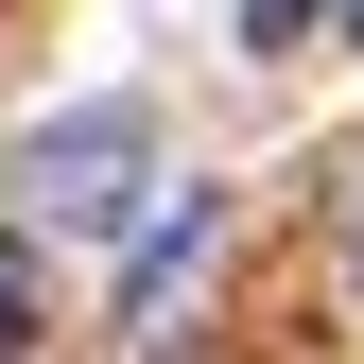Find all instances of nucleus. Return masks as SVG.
<instances>
[{
	"label": "nucleus",
	"instance_id": "nucleus-5",
	"mask_svg": "<svg viewBox=\"0 0 364 364\" xmlns=\"http://www.w3.org/2000/svg\"><path fill=\"white\" fill-rule=\"evenodd\" d=\"M173 364H208V347H173Z\"/></svg>",
	"mask_w": 364,
	"mask_h": 364
},
{
	"label": "nucleus",
	"instance_id": "nucleus-2",
	"mask_svg": "<svg viewBox=\"0 0 364 364\" xmlns=\"http://www.w3.org/2000/svg\"><path fill=\"white\" fill-rule=\"evenodd\" d=\"M35 347H53V260L0 225V364H35Z\"/></svg>",
	"mask_w": 364,
	"mask_h": 364
},
{
	"label": "nucleus",
	"instance_id": "nucleus-1",
	"mask_svg": "<svg viewBox=\"0 0 364 364\" xmlns=\"http://www.w3.org/2000/svg\"><path fill=\"white\" fill-rule=\"evenodd\" d=\"M18 173H35V208H53V225L122 243V225L156 208V122H139V105H53V122L18 139Z\"/></svg>",
	"mask_w": 364,
	"mask_h": 364
},
{
	"label": "nucleus",
	"instance_id": "nucleus-3",
	"mask_svg": "<svg viewBox=\"0 0 364 364\" xmlns=\"http://www.w3.org/2000/svg\"><path fill=\"white\" fill-rule=\"evenodd\" d=\"M330 35H347V53H364V0H330Z\"/></svg>",
	"mask_w": 364,
	"mask_h": 364
},
{
	"label": "nucleus",
	"instance_id": "nucleus-4",
	"mask_svg": "<svg viewBox=\"0 0 364 364\" xmlns=\"http://www.w3.org/2000/svg\"><path fill=\"white\" fill-rule=\"evenodd\" d=\"M347 260H364V191H347Z\"/></svg>",
	"mask_w": 364,
	"mask_h": 364
}]
</instances>
